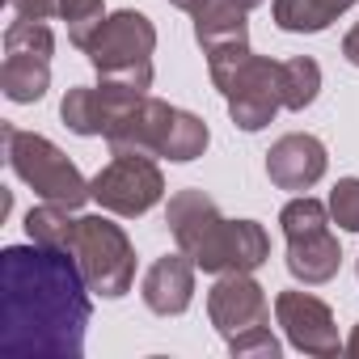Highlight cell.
Wrapping results in <instances>:
<instances>
[{"instance_id":"cell-17","label":"cell","mask_w":359,"mask_h":359,"mask_svg":"<svg viewBox=\"0 0 359 359\" xmlns=\"http://www.w3.org/2000/svg\"><path fill=\"white\" fill-rule=\"evenodd\" d=\"M351 5L355 0H271V13H275V26L287 34H321Z\"/></svg>"},{"instance_id":"cell-21","label":"cell","mask_w":359,"mask_h":359,"mask_svg":"<svg viewBox=\"0 0 359 359\" xmlns=\"http://www.w3.org/2000/svg\"><path fill=\"white\" fill-rule=\"evenodd\" d=\"M330 220L346 233H359V177H342L330 191Z\"/></svg>"},{"instance_id":"cell-19","label":"cell","mask_w":359,"mask_h":359,"mask_svg":"<svg viewBox=\"0 0 359 359\" xmlns=\"http://www.w3.org/2000/svg\"><path fill=\"white\" fill-rule=\"evenodd\" d=\"M279 81H283V110H304V106H313V102H317L321 68H317V60L296 55V60H283Z\"/></svg>"},{"instance_id":"cell-23","label":"cell","mask_w":359,"mask_h":359,"mask_svg":"<svg viewBox=\"0 0 359 359\" xmlns=\"http://www.w3.org/2000/svg\"><path fill=\"white\" fill-rule=\"evenodd\" d=\"M5 5L18 13V18H34V22H47L60 13V0H5Z\"/></svg>"},{"instance_id":"cell-12","label":"cell","mask_w":359,"mask_h":359,"mask_svg":"<svg viewBox=\"0 0 359 359\" xmlns=\"http://www.w3.org/2000/svg\"><path fill=\"white\" fill-rule=\"evenodd\" d=\"M140 97H148V93H135V89H123V85H110V81H102V85H76V89L64 93L60 118L76 135H106Z\"/></svg>"},{"instance_id":"cell-2","label":"cell","mask_w":359,"mask_h":359,"mask_svg":"<svg viewBox=\"0 0 359 359\" xmlns=\"http://www.w3.org/2000/svg\"><path fill=\"white\" fill-rule=\"evenodd\" d=\"M165 224L177 250L191 254L199 271L229 275V271H258L271 258V237L258 220H224L216 199L203 191H177L169 195Z\"/></svg>"},{"instance_id":"cell-15","label":"cell","mask_w":359,"mask_h":359,"mask_svg":"<svg viewBox=\"0 0 359 359\" xmlns=\"http://www.w3.org/2000/svg\"><path fill=\"white\" fill-rule=\"evenodd\" d=\"M195 18V39L203 55H224V51H250V26L245 9L237 0H199Z\"/></svg>"},{"instance_id":"cell-4","label":"cell","mask_w":359,"mask_h":359,"mask_svg":"<svg viewBox=\"0 0 359 359\" xmlns=\"http://www.w3.org/2000/svg\"><path fill=\"white\" fill-rule=\"evenodd\" d=\"M81 51L89 55V64L97 68L102 81L135 89V93H148V85H152L156 26L144 13H135V9H118V13H106L89 30V39L81 43Z\"/></svg>"},{"instance_id":"cell-7","label":"cell","mask_w":359,"mask_h":359,"mask_svg":"<svg viewBox=\"0 0 359 359\" xmlns=\"http://www.w3.org/2000/svg\"><path fill=\"white\" fill-rule=\"evenodd\" d=\"M72 254L89 279V292L118 300L131 292L135 283V250L127 241V233L106 220V216H76V233H72Z\"/></svg>"},{"instance_id":"cell-24","label":"cell","mask_w":359,"mask_h":359,"mask_svg":"<svg viewBox=\"0 0 359 359\" xmlns=\"http://www.w3.org/2000/svg\"><path fill=\"white\" fill-rule=\"evenodd\" d=\"M342 55H346V64H355V68H359V22H355V30L342 39Z\"/></svg>"},{"instance_id":"cell-27","label":"cell","mask_w":359,"mask_h":359,"mask_svg":"<svg viewBox=\"0 0 359 359\" xmlns=\"http://www.w3.org/2000/svg\"><path fill=\"white\" fill-rule=\"evenodd\" d=\"M237 5H241V9L250 13V9H258V5H266V0H237Z\"/></svg>"},{"instance_id":"cell-26","label":"cell","mask_w":359,"mask_h":359,"mask_svg":"<svg viewBox=\"0 0 359 359\" xmlns=\"http://www.w3.org/2000/svg\"><path fill=\"white\" fill-rule=\"evenodd\" d=\"M169 5H173V9H187V13H195V9H199V0H169Z\"/></svg>"},{"instance_id":"cell-18","label":"cell","mask_w":359,"mask_h":359,"mask_svg":"<svg viewBox=\"0 0 359 359\" xmlns=\"http://www.w3.org/2000/svg\"><path fill=\"white\" fill-rule=\"evenodd\" d=\"M26 233H30V241H39V245H55V250H72V233H76V220H72V208H64V203H39V208H30V216H26Z\"/></svg>"},{"instance_id":"cell-5","label":"cell","mask_w":359,"mask_h":359,"mask_svg":"<svg viewBox=\"0 0 359 359\" xmlns=\"http://www.w3.org/2000/svg\"><path fill=\"white\" fill-rule=\"evenodd\" d=\"M279 60L254 55V51H224L208 55V72L216 89L229 102V114L241 131H262L279 110H283V81H279Z\"/></svg>"},{"instance_id":"cell-8","label":"cell","mask_w":359,"mask_h":359,"mask_svg":"<svg viewBox=\"0 0 359 359\" xmlns=\"http://www.w3.org/2000/svg\"><path fill=\"white\" fill-rule=\"evenodd\" d=\"M51 51L55 39L43 22L34 18H18L5 30V64H0V89L9 102L30 106L47 93L51 85Z\"/></svg>"},{"instance_id":"cell-11","label":"cell","mask_w":359,"mask_h":359,"mask_svg":"<svg viewBox=\"0 0 359 359\" xmlns=\"http://www.w3.org/2000/svg\"><path fill=\"white\" fill-rule=\"evenodd\" d=\"M275 317L287 334V342L304 355H317V359H330L342 351L338 342V325H334V313L325 300L309 296V292H279L275 296Z\"/></svg>"},{"instance_id":"cell-13","label":"cell","mask_w":359,"mask_h":359,"mask_svg":"<svg viewBox=\"0 0 359 359\" xmlns=\"http://www.w3.org/2000/svg\"><path fill=\"white\" fill-rule=\"evenodd\" d=\"M325 144L309 131H292V135H279L266 152V177L279 187V191H309L325 177Z\"/></svg>"},{"instance_id":"cell-20","label":"cell","mask_w":359,"mask_h":359,"mask_svg":"<svg viewBox=\"0 0 359 359\" xmlns=\"http://www.w3.org/2000/svg\"><path fill=\"white\" fill-rule=\"evenodd\" d=\"M102 5H106V0H60V18L68 22V39H72V47H81V43L89 39V30L106 18Z\"/></svg>"},{"instance_id":"cell-1","label":"cell","mask_w":359,"mask_h":359,"mask_svg":"<svg viewBox=\"0 0 359 359\" xmlns=\"http://www.w3.org/2000/svg\"><path fill=\"white\" fill-rule=\"evenodd\" d=\"M89 279L72 250L5 245L0 254V351L9 359H81Z\"/></svg>"},{"instance_id":"cell-16","label":"cell","mask_w":359,"mask_h":359,"mask_svg":"<svg viewBox=\"0 0 359 359\" xmlns=\"http://www.w3.org/2000/svg\"><path fill=\"white\" fill-rule=\"evenodd\" d=\"M342 266V245L338 237L330 233V224L321 229H309L300 237H287V271L292 279H300L304 287H317V283H330Z\"/></svg>"},{"instance_id":"cell-25","label":"cell","mask_w":359,"mask_h":359,"mask_svg":"<svg viewBox=\"0 0 359 359\" xmlns=\"http://www.w3.org/2000/svg\"><path fill=\"white\" fill-rule=\"evenodd\" d=\"M342 351H346L351 359H359V325L351 330V338H346V346H342Z\"/></svg>"},{"instance_id":"cell-9","label":"cell","mask_w":359,"mask_h":359,"mask_svg":"<svg viewBox=\"0 0 359 359\" xmlns=\"http://www.w3.org/2000/svg\"><path fill=\"white\" fill-rule=\"evenodd\" d=\"M89 187H93V199L102 203V212H110V216H144L165 199V177H161L156 161L135 156V152H118Z\"/></svg>"},{"instance_id":"cell-14","label":"cell","mask_w":359,"mask_h":359,"mask_svg":"<svg viewBox=\"0 0 359 359\" xmlns=\"http://www.w3.org/2000/svg\"><path fill=\"white\" fill-rule=\"evenodd\" d=\"M140 296L144 304L156 313V317H177V313H187L191 300H195V258L191 254H165L156 258L144 279H140Z\"/></svg>"},{"instance_id":"cell-10","label":"cell","mask_w":359,"mask_h":359,"mask_svg":"<svg viewBox=\"0 0 359 359\" xmlns=\"http://www.w3.org/2000/svg\"><path fill=\"white\" fill-rule=\"evenodd\" d=\"M208 317L220 330V338L229 342V338H237V334H245L254 325H266L271 321V304H266L262 283L250 271H229L208 292Z\"/></svg>"},{"instance_id":"cell-6","label":"cell","mask_w":359,"mask_h":359,"mask_svg":"<svg viewBox=\"0 0 359 359\" xmlns=\"http://www.w3.org/2000/svg\"><path fill=\"white\" fill-rule=\"evenodd\" d=\"M5 156H9V169L22 177V182L47 199V203H64V208H81L93 199V187L85 182V173L39 131H22L13 123H5Z\"/></svg>"},{"instance_id":"cell-3","label":"cell","mask_w":359,"mask_h":359,"mask_svg":"<svg viewBox=\"0 0 359 359\" xmlns=\"http://www.w3.org/2000/svg\"><path fill=\"white\" fill-rule=\"evenodd\" d=\"M110 152H135V156H165V161H195L208 152L212 131L199 114L177 110L161 97H140L110 131Z\"/></svg>"},{"instance_id":"cell-22","label":"cell","mask_w":359,"mask_h":359,"mask_svg":"<svg viewBox=\"0 0 359 359\" xmlns=\"http://www.w3.org/2000/svg\"><path fill=\"white\" fill-rule=\"evenodd\" d=\"M229 351H233V355H266V359H279L283 346H279V338H275L266 325H254V330L229 338Z\"/></svg>"}]
</instances>
